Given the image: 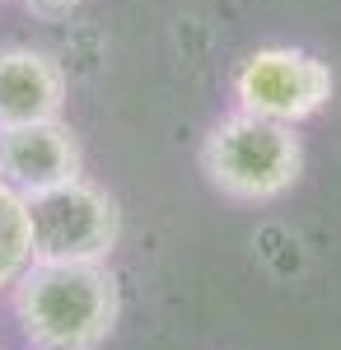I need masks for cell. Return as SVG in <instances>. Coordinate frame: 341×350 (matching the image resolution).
<instances>
[{"label":"cell","instance_id":"1","mask_svg":"<svg viewBox=\"0 0 341 350\" xmlns=\"http://www.w3.org/2000/svg\"><path fill=\"white\" fill-rule=\"evenodd\" d=\"M10 308L33 350H103L122 318V285L108 262H28Z\"/></svg>","mask_w":341,"mask_h":350},{"label":"cell","instance_id":"2","mask_svg":"<svg viewBox=\"0 0 341 350\" xmlns=\"http://www.w3.org/2000/svg\"><path fill=\"white\" fill-rule=\"evenodd\" d=\"M201 173L220 196H229L238 206H262V201L286 196L299 183L304 145H299L294 126L238 108L206 131Z\"/></svg>","mask_w":341,"mask_h":350},{"label":"cell","instance_id":"3","mask_svg":"<svg viewBox=\"0 0 341 350\" xmlns=\"http://www.w3.org/2000/svg\"><path fill=\"white\" fill-rule=\"evenodd\" d=\"M33 262H108L122 243V206L99 183H66L28 201Z\"/></svg>","mask_w":341,"mask_h":350},{"label":"cell","instance_id":"4","mask_svg":"<svg viewBox=\"0 0 341 350\" xmlns=\"http://www.w3.org/2000/svg\"><path fill=\"white\" fill-rule=\"evenodd\" d=\"M332 66L299 47H257L234 70V98L243 112L299 126L332 103Z\"/></svg>","mask_w":341,"mask_h":350},{"label":"cell","instance_id":"5","mask_svg":"<svg viewBox=\"0 0 341 350\" xmlns=\"http://www.w3.org/2000/svg\"><path fill=\"white\" fill-rule=\"evenodd\" d=\"M79 168H84L79 140L61 117L28 122V126H0V183H10L28 201L75 183Z\"/></svg>","mask_w":341,"mask_h":350},{"label":"cell","instance_id":"6","mask_svg":"<svg viewBox=\"0 0 341 350\" xmlns=\"http://www.w3.org/2000/svg\"><path fill=\"white\" fill-rule=\"evenodd\" d=\"M66 108V70L61 61L38 47H5L0 52V126L52 122Z\"/></svg>","mask_w":341,"mask_h":350},{"label":"cell","instance_id":"7","mask_svg":"<svg viewBox=\"0 0 341 350\" xmlns=\"http://www.w3.org/2000/svg\"><path fill=\"white\" fill-rule=\"evenodd\" d=\"M33 262V211L28 196L0 183V290H10Z\"/></svg>","mask_w":341,"mask_h":350},{"label":"cell","instance_id":"8","mask_svg":"<svg viewBox=\"0 0 341 350\" xmlns=\"http://www.w3.org/2000/svg\"><path fill=\"white\" fill-rule=\"evenodd\" d=\"M24 10H33V14H42V19H61V14H71V10H79L84 0H19Z\"/></svg>","mask_w":341,"mask_h":350}]
</instances>
